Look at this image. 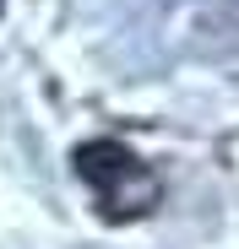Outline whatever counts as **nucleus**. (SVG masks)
Listing matches in <instances>:
<instances>
[{"label":"nucleus","mask_w":239,"mask_h":249,"mask_svg":"<svg viewBox=\"0 0 239 249\" xmlns=\"http://www.w3.org/2000/svg\"><path fill=\"white\" fill-rule=\"evenodd\" d=\"M76 174H82L93 190H120V184H147V168L131 146L120 141H82L76 146Z\"/></svg>","instance_id":"f257e3e1"}]
</instances>
